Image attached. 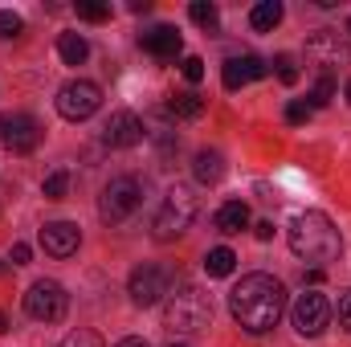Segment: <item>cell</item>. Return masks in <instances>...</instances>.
Masks as SVG:
<instances>
[{
  "label": "cell",
  "mask_w": 351,
  "mask_h": 347,
  "mask_svg": "<svg viewBox=\"0 0 351 347\" xmlns=\"http://www.w3.org/2000/svg\"><path fill=\"white\" fill-rule=\"evenodd\" d=\"M286 311V286L274 274H245L229 290V315L245 335H265Z\"/></svg>",
  "instance_id": "6da1fadb"
},
{
  "label": "cell",
  "mask_w": 351,
  "mask_h": 347,
  "mask_svg": "<svg viewBox=\"0 0 351 347\" xmlns=\"http://www.w3.org/2000/svg\"><path fill=\"white\" fill-rule=\"evenodd\" d=\"M286 241H290V254H294V258L315 261V265L339 261V254H343V237H339V229H335L331 217L319 213V208L298 213V217L290 221V229H286Z\"/></svg>",
  "instance_id": "7a4b0ae2"
},
{
  "label": "cell",
  "mask_w": 351,
  "mask_h": 347,
  "mask_svg": "<svg viewBox=\"0 0 351 347\" xmlns=\"http://www.w3.org/2000/svg\"><path fill=\"white\" fill-rule=\"evenodd\" d=\"M208 323H213V298L200 286L184 282L180 290L168 294V302H164V327L168 331H176V335H200V331H208Z\"/></svg>",
  "instance_id": "3957f363"
},
{
  "label": "cell",
  "mask_w": 351,
  "mask_h": 347,
  "mask_svg": "<svg viewBox=\"0 0 351 347\" xmlns=\"http://www.w3.org/2000/svg\"><path fill=\"white\" fill-rule=\"evenodd\" d=\"M196 213H200V196H196V188H188V184H172L168 196H164V204H160V213H156V221H152L156 241H172V237H180V233L196 221Z\"/></svg>",
  "instance_id": "277c9868"
},
{
  "label": "cell",
  "mask_w": 351,
  "mask_h": 347,
  "mask_svg": "<svg viewBox=\"0 0 351 347\" xmlns=\"http://www.w3.org/2000/svg\"><path fill=\"white\" fill-rule=\"evenodd\" d=\"M139 200H143L139 180H135V176H114V180L102 188V196H98V217H102V225H123V221L139 208Z\"/></svg>",
  "instance_id": "5b68a950"
},
{
  "label": "cell",
  "mask_w": 351,
  "mask_h": 347,
  "mask_svg": "<svg viewBox=\"0 0 351 347\" xmlns=\"http://www.w3.org/2000/svg\"><path fill=\"white\" fill-rule=\"evenodd\" d=\"M66 311H70V294H66L62 282L41 278V282L29 286V294H25V315L29 319H37V323H62Z\"/></svg>",
  "instance_id": "8992f818"
},
{
  "label": "cell",
  "mask_w": 351,
  "mask_h": 347,
  "mask_svg": "<svg viewBox=\"0 0 351 347\" xmlns=\"http://www.w3.org/2000/svg\"><path fill=\"white\" fill-rule=\"evenodd\" d=\"M127 294H131L135 307H156L160 298L172 294V270L168 265H156V261L135 265L131 278H127Z\"/></svg>",
  "instance_id": "52a82bcc"
},
{
  "label": "cell",
  "mask_w": 351,
  "mask_h": 347,
  "mask_svg": "<svg viewBox=\"0 0 351 347\" xmlns=\"http://www.w3.org/2000/svg\"><path fill=\"white\" fill-rule=\"evenodd\" d=\"M53 102H58V115L62 119L86 123L90 115H98V106H102V86L90 82V78H74V82H66V86L58 90Z\"/></svg>",
  "instance_id": "ba28073f"
},
{
  "label": "cell",
  "mask_w": 351,
  "mask_h": 347,
  "mask_svg": "<svg viewBox=\"0 0 351 347\" xmlns=\"http://www.w3.org/2000/svg\"><path fill=\"white\" fill-rule=\"evenodd\" d=\"M290 323H294L298 335L319 339V335L327 331V323H331V302H327V294L302 290V294L294 298V307H290Z\"/></svg>",
  "instance_id": "9c48e42d"
},
{
  "label": "cell",
  "mask_w": 351,
  "mask_h": 347,
  "mask_svg": "<svg viewBox=\"0 0 351 347\" xmlns=\"http://www.w3.org/2000/svg\"><path fill=\"white\" fill-rule=\"evenodd\" d=\"M306 58L315 66H323V74H331V66H348L351 62V45L339 29H319L306 37Z\"/></svg>",
  "instance_id": "30bf717a"
},
{
  "label": "cell",
  "mask_w": 351,
  "mask_h": 347,
  "mask_svg": "<svg viewBox=\"0 0 351 347\" xmlns=\"http://www.w3.org/2000/svg\"><path fill=\"white\" fill-rule=\"evenodd\" d=\"M143 135H147V123H143L135 110H114V115L102 123V147H110V152L139 147Z\"/></svg>",
  "instance_id": "8fae6325"
},
{
  "label": "cell",
  "mask_w": 351,
  "mask_h": 347,
  "mask_svg": "<svg viewBox=\"0 0 351 347\" xmlns=\"http://www.w3.org/2000/svg\"><path fill=\"white\" fill-rule=\"evenodd\" d=\"M0 143L12 152V156H29L37 143H41V123L25 110L16 115H0Z\"/></svg>",
  "instance_id": "7c38bea8"
},
{
  "label": "cell",
  "mask_w": 351,
  "mask_h": 347,
  "mask_svg": "<svg viewBox=\"0 0 351 347\" xmlns=\"http://www.w3.org/2000/svg\"><path fill=\"white\" fill-rule=\"evenodd\" d=\"M78 246H82V233H78L74 221H49V225L41 229V250H45L49 258H74Z\"/></svg>",
  "instance_id": "4fadbf2b"
},
{
  "label": "cell",
  "mask_w": 351,
  "mask_h": 347,
  "mask_svg": "<svg viewBox=\"0 0 351 347\" xmlns=\"http://www.w3.org/2000/svg\"><path fill=\"white\" fill-rule=\"evenodd\" d=\"M265 66L262 58H254V53H241V58H229L225 62V70H221V82H225V90H241L250 86V82H258V78H265Z\"/></svg>",
  "instance_id": "5bb4252c"
},
{
  "label": "cell",
  "mask_w": 351,
  "mask_h": 347,
  "mask_svg": "<svg viewBox=\"0 0 351 347\" xmlns=\"http://www.w3.org/2000/svg\"><path fill=\"white\" fill-rule=\"evenodd\" d=\"M139 45L152 53V58H176L184 49V37L176 33V25H156L147 33H139Z\"/></svg>",
  "instance_id": "9a60e30c"
},
{
  "label": "cell",
  "mask_w": 351,
  "mask_h": 347,
  "mask_svg": "<svg viewBox=\"0 0 351 347\" xmlns=\"http://www.w3.org/2000/svg\"><path fill=\"white\" fill-rule=\"evenodd\" d=\"M192 176H196V184H221L225 180V156L221 152H213V147H204V152H196V160H192Z\"/></svg>",
  "instance_id": "2e32d148"
},
{
  "label": "cell",
  "mask_w": 351,
  "mask_h": 347,
  "mask_svg": "<svg viewBox=\"0 0 351 347\" xmlns=\"http://www.w3.org/2000/svg\"><path fill=\"white\" fill-rule=\"evenodd\" d=\"M213 221H217V229H221V233H229V237H233V233L250 229V204H245V200H225V204L217 208V217H213Z\"/></svg>",
  "instance_id": "e0dca14e"
},
{
  "label": "cell",
  "mask_w": 351,
  "mask_h": 347,
  "mask_svg": "<svg viewBox=\"0 0 351 347\" xmlns=\"http://www.w3.org/2000/svg\"><path fill=\"white\" fill-rule=\"evenodd\" d=\"M282 16H286L282 0H262V4H254V8H250V25H254L258 33H269V29H278V25H282Z\"/></svg>",
  "instance_id": "ac0fdd59"
},
{
  "label": "cell",
  "mask_w": 351,
  "mask_h": 347,
  "mask_svg": "<svg viewBox=\"0 0 351 347\" xmlns=\"http://www.w3.org/2000/svg\"><path fill=\"white\" fill-rule=\"evenodd\" d=\"M58 53H62L66 66H82L90 58V41L82 33H62V37H58Z\"/></svg>",
  "instance_id": "d6986e66"
},
{
  "label": "cell",
  "mask_w": 351,
  "mask_h": 347,
  "mask_svg": "<svg viewBox=\"0 0 351 347\" xmlns=\"http://www.w3.org/2000/svg\"><path fill=\"white\" fill-rule=\"evenodd\" d=\"M233 265H237V254H233L229 246H217V250L204 254V274H208V278H229Z\"/></svg>",
  "instance_id": "ffe728a7"
},
{
  "label": "cell",
  "mask_w": 351,
  "mask_h": 347,
  "mask_svg": "<svg viewBox=\"0 0 351 347\" xmlns=\"http://www.w3.org/2000/svg\"><path fill=\"white\" fill-rule=\"evenodd\" d=\"M168 110H172L176 119H200L204 115V98L192 94V90H184V94H172L168 98Z\"/></svg>",
  "instance_id": "44dd1931"
},
{
  "label": "cell",
  "mask_w": 351,
  "mask_h": 347,
  "mask_svg": "<svg viewBox=\"0 0 351 347\" xmlns=\"http://www.w3.org/2000/svg\"><path fill=\"white\" fill-rule=\"evenodd\" d=\"M188 16H192L200 29H217V25H221V12H217V4H208V0H192V4H188Z\"/></svg>",
  "instance_id": "7402d4cb"
},
{
  "label": "cell",
  "mask_w": 351,
  "mask_h": 347,
  "mask_svg": "<svg viewBox=\"0 0 351 347\" xmlns=\"http://www.w3.org/2000/svg\"><path fill=\"white\" fill-rule=\"evenodd\" d=\"M41 192H45V200H66V192H70V172H66V168L49 172L45 184H41Z\"/></svg>",
  "instance_id": "603a6c76"
},
{
  "label": "cell",
  "mask_w": 351,
  "mask_h": 347,
  "mask_svg": "<svg viewBox=\"0 0 351 347\" xmlns=\"http://www.w3.org/2000/svg\"><path fill=\"white\" fill-rule=\"evenodd\" d=\"M331 98H335V78H331V74H323V78L315 82V90L306 94V106L315 110V106H327Z\"/></svg>",
  "instance_id": "cb8c5ba5"
},
{
  "label": "cell",
  "mask_w": 351,
  "mask_h": 347,
  "mask_svg": "<svg viewBox=\"0 0 351 347\" xmlns=\"http://www.w3.org/2000/svg\"><path fill=\"white\" fill-rule=\"evenodd\" d=\"M274 74H278L282 86H298V66H294L290 53H278V58H274Z\"/></svg>",
  "instance_id": "d4e9b609"
},
{
  "label": "cell",
  "mask_w": 351,
  "mask_h": 347,
  "mask_svg": "<svg viewBox=\"0 0 351 347\" xmlns=\"http://www.w3.org/2000/svg\"><path fill=\"white\" fill-rule=\"evenodd\" d=\"M78 16L90 21V25H102L110 21V4H98V0H78Z\"/></svg>",
  "instance_id": "484cf974"
},
{
  "label": "cell",
  "mask_w": 351,
  "mask_h": 347,
  "mask_svg": "<svg viewBox=\"0 0 351 347\" xmlns=\"http://www.w3.org/2000/svg\"><path fill=\"white\" fill-rule=\"evenodd\" d=\"M58 347H106V344H102V335H94V331H70Z\"/></svg>",
  "instance_id": "4316f807"
},
{
  "label": "cell",
  "mask_w": 351,
  "mask_h": 347,
  "mask_svg": "<svg viewBox=\"0 0 351 347\" xmlns=\"http://www.w3.org/2000/svg\"><path fill=\"white\" fill-rule=\"evenodd\" d=\"M21 29H25V21H21L16 12L0 8V37H21Z\"/></svg>",
  "instance_id": "83f0119b"
},
{
  "label": "cell",
  "mask_w": 351,
  "mask_h": 347,
  "mask_svg": "<svg viewBox=\"0 0 351 347\" xmlns=\"http://www.w3.org/2000/svg\"><path fill=\"white\" fill-rule=\"evenodd\" d=\"M180 70H184V78H188V82H200V78H204V62H200L196 53H188V58L180 62Z\"/></svg>",
  "instance_id": "f1b7e54d"
},
{
  "label": "cell",
  "mask_w": 351,
  "mask_h": 347,
  "mask_svg": "<svg viewBox=\"0 0 351 347\" xmlns=\"http://www.w3.org/2000/svg\"><path fill=\"white\" fill-rule=\"evenodd\" d=\"M306 119H311V106H306V102H290V106H286V123L298 127V123H306Z\"/></svg>",
  "instance_id": "f546056e"
},
{
  "label": "cell",
  "mask_w": 351,
  "mask_h": 347,
  "mask_svg": "<svg viewBox=\"0 0 351 347\" xmlns=\"http://www.w3.org/2000/svg\"><path fill=\"white\" fill-rule=\"evenodd\" d=\"M339 327L351 335V290H343V294H339Z\"/></svg>",
  "instance_id": "4dcf8cb0"
},
{
  "label": "cell",
  "mask_w": 351,
  "mask_h": 347,
  "mask_svg": "<svg viewBox=\"0 0 351 347\" xmlns=\"http://www.w3.org/2000/svg\"><path fill=\"white\" fill-rule=\"evenodd\" d=\"M29 258H33V250H29L25 241H16V246H12V265H25Z\"/></svg>",
  "instance_id": "1f68e13d"
},
{
  "label": "cell",
  "mask_w": 351,
  "mask_h": 347,
  "mask_svg": "<svg viewBox=\"0 0 351 347\" xmlns=\"http://www.w3.org/2000/svg\"><path fill=\"white\" fill-rule=\"evenodd\" d=\"M254 233H258L262 241H269V237H274V225H269V221H262V225H254Z\"/></svg>",
  "instance_id": "d6a6232c"
},
{
  "label": "cell",
  "mask_w": 351,
  "mask_h": 347,
  "mask_svg": "<svg viewBox=\"0 0 351 347\" xmlns=\"http://www.w3.org/2000/svg\"><path fill=\"white\" fill-rule=\"evenodd\" d=\"M114 347H147V339H139V335H127V339H119Z\"/></svg>",
  "instance_id": "836d02e7"
},
{
  "label": "cell",
  "mask_w": 351,
  "mask_h": 347,
  "mask_svg": "<svg viewBox=\"0 0 351 347\" xmlns=\"http://www.w3.org/2000/svg\"><path fill=\"white\" fill-rule=\"evenodd\" d=\"M131 12H152V0H131Z\"/></svg>",
  "instance_id": "e575fe53"
},
{
  "label": "cell",
  "mask_w": 351,
  "mask_h": 347,
  "mask_svg": "<svg viewBox=\"0 0 351 347\" xmlns=\"http://www.w3.org/2000/svg\"><path fill=\"white\" fill-rule=\"evenodd\" d=\"M4 331H8V315L0 311V335H4Z\"/></svg>",
  "instance_id": "d590c367"
},
{
  "label": "cell",
  "mask_w": 351,
  "mask_h": 347,
  "mask_svg": "<svg viewBox=\"0 0 351 347\" xmlns=\"http://www.w3.org/2000/svg\"><path fill=\"white\" fill-rule=\"evenodd\" d=\"M343 98H348V102H351V82H348V90H343Z\"/></svg>",
  "instance_id": "8d00e7d4"
},
{
  "label": "cell",
  "mask_w": 351,
  "mask_h": 347,
  "mask_svg": "<svg viewBox=\"0 0 351 347\" xmlns=\"http://www.w3.org/2000/svg\"><path fill=\"white\" fill-rule=\"evenodd\" d=\"M168 347H188V344H168Z\"/></svg>",
  "instance_id": "74e56055"
},
{
  "label": "cell",
  "mask_w": 351,
  "mask_h": 347,
  "mask_svg": "<svg viewBox=\"0 0 351 347\" xmlns=\"http://www.w3.org/2000/svg\"><path fill=\"white\" fill-rule=\"evenodd\" d=\"M348 33H351V21H348Z\"/></svg>",
  "instance_id": "f35d334b"
}]
</instances>
